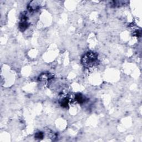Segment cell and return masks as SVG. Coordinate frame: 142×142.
Segmentation results:
<instances>
[{
	"instance_id": "4",
	"label": "cell",
	"mask_w": 142,
	"mask_h": 142,
	"mask_svg": "<svg viewBox=\"0 0 142 142\" xmlns=\"http://www.w3.org/2000/svg\"><path fill=\"white\" fill-rule=\"evenodd\" d=\"M53 78V75L50 74H43L41 75L39 78V80L41 81H49Z\"/></svg>"
},
{
	"instance_id": "5",
	"label": "cell",
	"mask_w": 142,
	"mask_h": 142,
	"mask_svg": "<svg viewBox=\"0 0 142 142\" xmlns=\"http://www.w3.org/2000/svg\"><path fill=\"white\" fill-rule=\"evenodd\" d=\"M75 100H76L77 102L80 104L83 103L84 101V98L83 97L82 95H81V94H76V96H75Z\"/></svg>"
},
{
	"instance_id": "6",
	"label": "cell",
	"mask_w": 142,
	"mask_h": 142,
	"mask_svg": "<svg viewBox=\"0 0 142 142\" xmlns=\"http://www.w3.org/2000/svg\"><path fill=\"white\" fill-rule=\"evenodd\" d=\"M69 103V101L67 98H64L61 101V106L63 107H67Z\"/></svg>"
},
{
	"instance_id": "1",
	"label": "cell",
	"mask_w": 142,
	"mask_h": 142,
	"mask_svg": "<svg viewBox=\"0 0 142 142\" xmlns=\"http://www.w3.org/2000/svg\"><path fill=\"white\" fill-rule=\"evenodd\" d=\"M97 56L93 52H88L82 58V63L86 67H92L97 62Z\"/></svg>"
},
{
	"instance_id": "7",
	"label": "cell",
	"mask_w": 142,
	"mask_h": 142,
	"mask_svg": "<svg viewBox=\"0 0 142 142\" xmlns=\"http://www.w3.org/2000/svg\"><path fill=\"white\" fill-rule=\"evenodd\" d=\"M44 137V134L42 132H38L35 135V138L39 139H41Z\"/></svg>"
},
{
	"instance_id": "2",
	"label": "cell",
	"mask_w": 142,
	"mask_h": 142,
	"mask_svg": "<svg viewBox=\"0 0 142 142\" xmlns=\"http://www.w3.org/2000/svg\"><path fill=\"white\" fill-rule=\"evenodd\" d=\"M27 16L26 14H22L21 17V21L19 23V28L21 31H24L26 30L29 26V23H28L27 21Z\"/></svg>"
},
{
	"instance_id": "3",
	"label": "cell",
	"mask_w": 142,
	"mask_h": 142,
	"mask_svg": "<svg viewBox=\"0 0 142 142\" xmlns=\"http://www.w3.org/2000/svg\"><path fill=\"white\" fill-rule=\"evenodd\" d=\"M40 5L41 2L40 1H34L31 2V3L28 6V10L31 12L37 11L40 8Z\"/></svg>"
}]
</instances>
